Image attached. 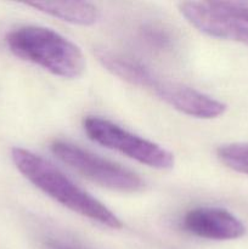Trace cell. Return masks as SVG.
<instances>
[{
  "label": "cell",
  "mask_w": 248,
  "mask_h": 249,
  "mask_svg": "<svg viewBox=\"0 0 248 249\" xmlns=\"http://www.w3.org/2000/svg\"><path fill=\"white\" fill-rule=\"evenodd\" d=\"M44 245L48 249H84L77 245H73V243L67 242V241L58 240V238H53L49 237L44 241Z\"/></svg>",
  "instance_id": "cell-12"
},
{
  "label": "cell",
  "mask_w": 248,
  "mask_h": 249,
  "mask_svg": "<svg viewBox=\"0 0 248 249\" xmlns=\"http://www.w3.org/2000/svg\"><path fill=\"white\" fill-rule=\"evenodd\" d=\"M225 39L248 45V24L242 23V22L231 23L226 29Z\"/></svg>",
  "instance_id": "cell-10"
},
{
  "label": "cell",
  "mask_w": 248,
  "mask_h": 249,
  "mask_svg": "<svg viewBox=\"0 0 248 249\" xmlns=\"http://www.w3.org/2000/svg\"><path fill=\"white\" fill-rule=\"evenodd\" d=\"M139 39L145 46L157 53H168L175 46L174 34L160 23L148 22L139 28Z\"/></svg>",
  "instance_id": "cell-8"
},
{
  "label": "cell",
  "mask_w": 248,
  "mask_h": 249,
  "mask_svg": "<svg viewBox=\"0 0 248 249\" xmlns=\"http://www.w3.org/2000/svg\"><path fill=\"white\" fill-rule=\"evenodd\" d=\"M50 148L61 162L101 186L125 194H136L145 189V181L136 173L79 146L57 140L51 143Z\"/></svg>",
  "instance_id": "cell-5"
},
{
  "label": "cell",
  "mask_w": 248,
  "mask_h": 249,
  "mask_svg": "<svg viewBox=\"0 0 248 249\" xmlns=\"http://www.w3.org/2000/svg\"><path fill=\"white\" fill-rule=\"evenodd\" d=\"M7 48L17 57L34 63L66 79L84 73L87 61L82 50L57 32L40 26H23L6 36Z\"/></svg>",
  "instance_id": "cell-3"
},
{
  "label": "cell",
  "mask_w": 248,
  "mask_h": 249,
  "mask_svg": "<svg viewBox=\"0 0 248 249\" xmlns=\"http://www.w3.org/2000/svg\"><path fill=\"white\" fill-rule=\"evenodd\" d=\"M11 158L17 170L53 201L106 228L114 230L123 228L113 212L80 189L48 160L21 147L12 148Z\"/></svg>",
  "instance_id": "cell-2"
},
{
  "label": "cell",
  "mask_w": 248,
  "mask_h": 249,
  "mask_svg": "<svg viewBox=\"0 0 248 249\" xmlns=\"http://www.w3.org/2000/svg\"><path fill=\"white\" fill-rule=\"evenodd\" d=\"M97 60L112 74L147 90L181 113L199 119L223 116L226 105L181 83L165 79L142 63L107 50L96 51Z\"/></svg>",
  "instance_id": "cell-1"
},
{
  "label": "cell",
  "mask_w": 248,
  "mask_h": 249,
  "mask_svg": "<svg viewBox=\"0 0 248 249\" xmlns=\"http://www.w3.org/2000/svg\"><path fill=\"white\" fill-rule=\"evenodd\" d=\"M223 164L237 173L248 175V143H228L216 150Z\"/></svg>",
  "instance_id": "cell-9"
},
{
  "label": "cell",
  "mask_w": 248,
  "mask_h": 249,
  "mask_svg": "<svg viewBox=\"0 0 248 249\" xmlns=\"http://www.w3.org/2000/svg\"><path fill=\"white\" fill-rule=\"evenodd\" d=\"M181 229L190 235L214 241L237 240L246 233L242 221L232 213L218 207L190 209L181 219Z\"/></svg>",
  "instance_id": "cell-6"
},
{
  "label": "cell",
  "mask_w": 248,
  "mask_h": 249,
  "mask_svg": "<svg viewBox=\"0 0 248 249\" xmlns=\"http://www.w3.org/2000/svg\"><path fill=\"white\" fill-rule=\"evenodd\" d=\"M27 6L78 26H92L100 18L96 5L88 1H34Z\"/></svg>",
  "instance_id": "cell-7"
},
{
  "label": "cell",
  "mask_w": 248,
  "mask_h": 249,
  "mask_svg": "<svg viewBox=\"0 0 248 249\" xmlns=\"http://www.w3.org/2000/svg\"><path fill=\"white\" fill-rule=\"evenodd\" d=\"M83 129L91 141L117 151L141 164L159 170L174 167V156L170 151L130 133L108 119L88 116L83 121Z\"/></svg>",
  "instance_id": "cell-4"
},
{
  "label": "cell",
  "mask_w": 248,
  "mask_h": 249,
  "mask_svg": "<svg viewBox=\"0 0 248 249\" xmlns=\"http://www.w3.org/2000/svg\"><path fill=\"white\" fill-rule=\"evenodd\" d=\"M221 5L233 17L248 23V1H221Z\"/></svg>",
  "instance_id": "cell-11"
}]
</instances>
